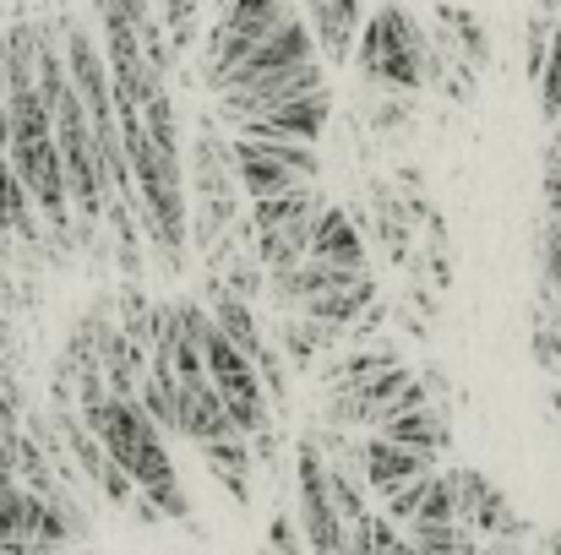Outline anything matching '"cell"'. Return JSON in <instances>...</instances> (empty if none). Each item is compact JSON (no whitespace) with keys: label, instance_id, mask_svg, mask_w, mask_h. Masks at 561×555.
Masks as SVG:
<instances>
[{"label":"cell","instance_id":"6da1fadb","mask_svg":"<svg viewBox=\"0 0 561 555\" xmlns=\"http://www.w3.org/2000/svg\"><path fill=\"white\" fill-rule=\"evenodd\" d=\"M82 425L99 436L104 458L137 479V490H153V485L175 479V463H170V452H164V441H159V425L142 414L137 397H115V392H110L104 403L82 408Z\"/></svg>","mask_w":561,"mask_h":555},{"label":"cell","instance_id":"7a4b0ae2","mask_svg":"<svg viewBox=\"0 0 561 555\" xmlns=\"http://www.w3.org/2000/svg\"><path fill=\"white\" fill-rule=\"evenodd\" d=\"M229 170L245 185V196L256 201V196H278L289 185H311L322 159H317L311 142H278V137H245L240 131V142L229 148Z\"/></svg>","mask_w":561,"mask_h":555},{"label":"cell","instance_id":"3957f363","mask_svg":"<svg viewBox=\"0 0 561 555\" xmlns=\"http://www.w3.org/2000/svg\"><path fill=\"white\" fill-rule=\"evenodd\" d=\"M5 164L16 170V181H22V190H27V201H33L55 229H66V218H71V196H66V170H60L55 131H44V137H11V142H5Z\"/></svg>","mask_w":561,"mask_h":555},{"label":"cell","instance_id":"277c9868","mask_svg":"<svg viewBox=\"0 0 561 555\" xmlns=\"http://www.w3.org/2000/svg\"><path fill=\"white\" fill-rule=\"evenodd\" d=\"M360 38H366L360 44V60H366L371 77L392 82V88H414L420 82V38L409 33V16L403 11H381Z\"/></svg>","mask_w":561,"mask_h":555},{"label":"cell","instance_id":"5b68a950","mask_svg":"<svg viewBox=\"0 0 561 555\" xmlns=\"http://www.w3.org/2000/svg\"><path fill=\"white\" fill-rule=\"evenodd\" d=\"M300 507H306V540L317 555H339L344 540V518L333 512V496H328V463L317 458V447H300Z\"/></svg>","mask_w":561,"mask_h":555},{"label":"cell","instance_id":"8992f818","mask_svg":"<svg viewBox=\"0 0 561 555\" xmlns=\"http://www.w3.org/2000/svg\"><path fill=\"white\" fill-rule=\"evenodd\" d=\"M240 131H245V137H278V142H311V148H317V137L328 131V88L300 93V99H289V104H273V109H262L256 120H245Z\"/></svg>","mask_w":561,"mask_h":555},{"label":"cell","instance_id":"52a82bcc","mask_svg":"<svg viewBox=\"0 0 561 555\" xmlns=\"http://www.w3.org/2000/svg\"><path fill=\"white\" fill-rule=\"evenodd\" d=\"M311 44H317L311 27H306L300 16H284L267 38L251 44V55H245L224 82H245V77H262V71H284V66H295V60H311ZM224 82H218V88H224Z\"/></svg>","mask_w":561,"mask_h":555},{"label":"cell","instance_id":"ba28073f","mask_svg":"<svg viewBox=\"0 0 561 555\" xmlns=\"http://www.w3.org/2000/svg\"><path fill=\"white\" fill-rule=\"evenodd\" d=\"M175 430L191 436L196 447L234 436L229 408H224V397H218V386H213L207 375H202V381H175Z\"/></svg>","mask_w":561,"mask_h":555},{"label":"cell","instance_id":"9c48e42d","mask_svg":"<svg viewBox=\"0 0 561 555\" xmlns=\"http://www.w3.org/2000/svg\"><path fill=\"white\" fill-rule=\"evenodd\" d=\"M366 485H371L376 496H392L398 485H409V479H420V474H431L436 469V458L431 452H414V447H403V441H387V436H376L366 441Z\"/></svg>","mask_w":561,"mask_h":555},{"label":"cell","instance_id":"30bf717a","mask_svg":"<svg viewBox=\"0 0 561 555\" xmlns=\"http://www.w3.org/2000/svg\"><path fill=\"white\" fill-rule=\"evenodd\" d=\"M306 256H322V262H339V267H366V245H360L344 207H317Z\"/></svg>","mask_w":561,"mask_h":555},{"label":"cell","instance_id":"8fae6325","mask_svg":"<svg viewBox=\"0 0 561 555\" xmlns=\"http://www.w3.org/2000/svg\"><path fill=\"white\" fill-rule=\"evenodd\" d=\"M202 463L218 474V485L245 507L251 501V447L245 436H224V441H202Z\"/></svg>","mask_w":561,"mask_h":555},{"label":"cell","instance_id":"7c38bea8","mask_svg":"<svg viewBox=\"0 0 561 555\" xmlns=\"http://www.w3.org/2000/svg\"><path fill=\"white\" fill-rule=\"evenodd\" d=\"M381 436L436 458V452L447 447V419H442L431 403H420V408H409V414H392V419H381Z\"/></svg>","mask_w":561,"mask_h":555},{"label":"cell","instance_id":"4fadbf2b","mask_svg":"<svg viewBox=\"0 0 561 555\" xmlns=\"http://www.w3.org/2000/svg\"><path fill=\"white\" fill-rule=\"evenodd\" d=\"M317 207H322V201H317L311 185H289V190H278V196H256V201H251V229H284V223L311 218Z\"/></svg>","mask_w":561,"mask_h":555},{"label":"cell","instance_id":"5bb4252c","mask_svg":"<svg viewBox=\"0 0 561 555\" xmlns=\"http://www.w3.org/2000/svg\"><path fill=\"white\" fill-rule=\"evenodd\" d=\"M0 229H5V234H22V240H38L33 201H27V190L16 181V170L5 164V153H0Z\"/></svg>","mask_w":561,"mask_h":555},{"label":"cell","instance_id":"9a60e30c","mask_svg":"<svg viewBox=\"0 0 561 555\" xmlns=\"http://www.w3.org/2000/svg\"><path fill=\"white\" fill-rule=\"evenodd\" d=\"M311 38L322 49H333V60H339L355 38V0H317V33Z\"/></svg>","mask_w":561,"mask_h":555},{"label":"cell","instance_id":"2e32d148","mask_svg":"<svg viewBox=\"0 0 561 555\" xmlns=\"http://www.w3.org/2000/svg\"><path fill=\"white\" fill-rule=\"evenodd\" d=\"M159 11H164V38H170V49H191L196 44V11H202V0H159Z\"/></svg>","mask_w":561,"mask_h":555},{"label":"cell","instance_id":"e0dca14e","mask_svg":"<svg viewBox=\"0 0 561 555\" xmlns=\"http://www.w3.org/2000/svg\"><path fill=\"white\" fill-rule=\"evenodd\" d=\"M392 360H398L392 349H366V355H350V360H339V366L328 370V381H333V386H355V381L376 375V370L392 366Z\"/></svg>","mask_w":561,"mask_h":555},{"label":"cell","instance_id":"ac0fdd59","mask_svg":"<svg viewBox=\"0 0 561 555\" xmlns=\"http://www.w3.org/2000/svg\"><path fill=\"white\" fill-rule=\"evenodd\" d=\"M546 49H551V60L540 66V104H546V115H561V11H557V27H551Z\"/></svg>","mask_w":561,"mask_h":555},{"label":"cell","instance_id":"d6986e66","mask_svg":"<svg viewBox=\"0 0 561 555\" xmlns=\"http://www.w3.org/2000/svg\"><path fill=\"white\" fill-rule=\"evenodd\" d=\"M224 289H229L234 300H251V294L262 289V267H251L245 256H234V262H229V284H224Z\"/></svg>","mask_w":561,"mask_h":555},{"label":"cell","instance_id":"ffe728a7","mask_svg":"<svg viewBox=\"0 0 561 555\" xmlns=\"http://www.w3.org/2000/svg\"><path fill=\"white\" fill-rule=\"evenodd\" d=\"M546 201H551V218H561V137L551 148V170H546Z\"/></svg>","mask_w":561,"mask_h":555},{"label":"cell","instance_id":"44dd1931","mask_svg":"<svg viewBox=\"0 0 561 555\" xmlns=\"http://www.w3.org/2000/svg\"><path fill=\"white\" fill-rule=\"evenodd\" d=\"M273 551H278V555H300V545H295V529H289L284 518H273Z\"/></svg>","mask_w":561,"mask_h":555},{"label":"cell","instance_id":"7402d4cb","mask_svg":"<svg viewBox=\"0 0 561 555\" xmlns=\"http://www.w3.org/2000/svg\"><path fill=\"white\" fill-rule=\"evenodd\" d=\"M5 142H11V126H5V104H0V153H5Z\"/></svg>","mask_w":561,"mask_h":555},{"label":"cell","instance_id":"603a6c76","mask_svg":"<svg viewBox=\"0 0 561 555\" xmlns=\"http://www.w3.org/2000/svg\"><path fill=\"white\" fill-rule=\"evenodd\" d=\"M0 555H22V551H11V545H0Z\"/></svg>","mask_w":561,"mask_h":555}]
</instances>
